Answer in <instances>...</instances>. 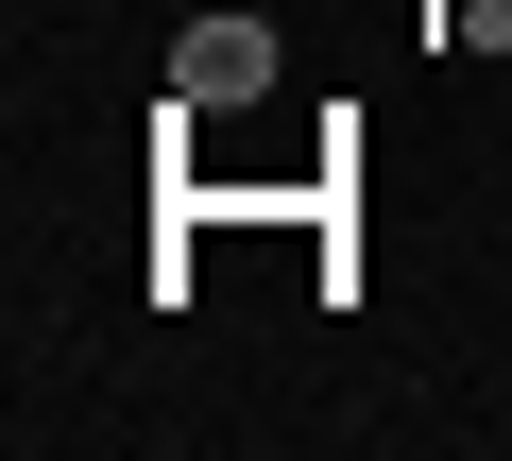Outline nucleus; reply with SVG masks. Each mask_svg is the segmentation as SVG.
Returning a JSON list of instances; mask_svg holds the SVG:
<instances>
[{
    "mask_svg": "<svg viewBox=\"0 0 512 461\" xmlns=\"http://www.w3.org/2000/svg\"><path fill=\"white\" fill-rule=\"evenodd\" d=\"M256 86H274V18H256V0H205V18L171 35V103L222 120V103H256Z\"/></svg>",
    "mask_w": 512,
    "mask_h": 461,
    "instance_id": "obj_1",
    "label": "nucleus"
}]
</instances>
